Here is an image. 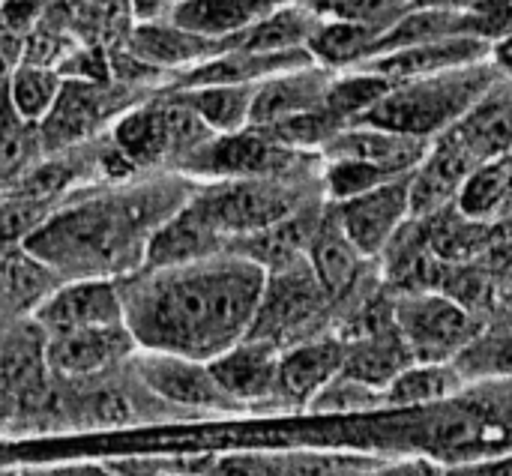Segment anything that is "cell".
Here are the masks:
<instances>
[{"label":"cell","mask_w":512,"mask_h":476,"mask_svg":"<svg viewBox=\"0 0 512 476\" xmlns=\"http://www.w3.org/2000/svg\"><path fill=\"white\" fill-rule=\"evenodd\" d=\"M381 30L354 18H321L309 39V54L318 66L330 72L357 69L375 54Z\"/></svg>","instance_id":"23"},{"label":"cell","mask_w":512,"mask_h":476,"mask_svg":"<svg viewBox=\"0 0 512 476\" xmlns=\"http://www.w3.org/2000/svg\"><path fill=\"white\" fill-rule=\"evenodd\" d=\"M66 78L57 69L36 66V63H18L6 81H0L3 96L9 108L30 126H42L45 117L54 111Z\"/></svg>","instance_id":"29"},{"label":"cell","mask_w":512,"mask_h":476,"mask_svg":"<svg viewBox=\"0 0 512 476\" xmlns=\"http://www.w3.org/2000/svg\"><path fill=\"white\" fill-rule=\"evenodd\" d=\"M321 15L300 0H285L273 12H267L255 27L240 33L231 48L246 51H300L309 45ZM309 51V48H306Z\"/></svg>","instance_id":"26"},{"label":"cell","mask_w":512,"mask_h":476,"mask_svg":"<svg viewBox=\"0 0 512 476\" xmlns=\"http://www.w3.org/2000/svg\"><path fill=\"white\" fill-rule=\"evenodd\" d=\"M480 162L483 159L456 129L444 132V138L429 147V153L411 174V213L426 216L447 207V201L459 195L462 183Z\"/></svg>","instance_id":"14"},{"label":"cell","mask_w":512,"mask_h":476,"mask_svg":"<svg viewBox=\"0 0 512 476\" xmlns=\"http://www.w3.org/2000/svg\"><path fill=\"white\" fill-rule=\"evenodd\" d=\"M492 63L501 75H510L512 78V36L501 39L498 45H492Z\"/></svg>","instance_id":"41"},{"label":"cell","mask_w":512,"mask_h":476,"mask_svg":"<svg viewBox=\"0 0 512 476\" xmlns=\"http://www.w3.org/2000/svg\"><path fill=\"white\" fill-rule=\"evenodd\" d=\"M453 366L462 378H512V336H477Z\"/></svg>","instance_id":"34"},{"label":"cell","mask_w":512,"mask_h":476,"mask_svg":"<svg viewBox=\"0 0 512 476\" xmlns=\"http://www.w3.org/2000/svg\"><path fill=\"white\" fill-rule=\"evenodd\" d=\"M279 348L261 339H243L207 363L219 390L237 405L279 399Z\"/></svg>","instance_id":"13"},{"label":"cell","mask_w":512,"mask_h":476,"mask_svg":"<svg viewBox=\"0 0 512 476\" xmlns=\"http://www.w3.org/2000/svg\"><path fill=\"white\" fill-rule=\"evenodd\" d=\"M189 204L204 225L228 246L255 237L297 213L300 201L288 177H249V180H216L201 183L189 195Z\"/></svg>","instance_id":"4"},{"label":"cell","mask_w":512,"mask_h":476,"mask_svg":"<svg viewBox=\"0 0 512 476\" xmlns=\"http://www.w3.org/2000/svg\"><path fill=\"white\" fill-rule=\"evenodd\" d=\"M399 177H405V174H390V171L369 165V162H360V159H327L324 189L339 204V201L357 198V195L372 192V189H378L390 180H399Z\"/></svg>","instance_id":"33"},{"label":"cell","mask_w":512,"mask_h":476,"mask_svg":"<svg viewBox=\"0 0 512 476\" xmlns=\"http://www.w3.org/2000/svg\"><path fill=\"white\" fill-rule=\"evenodd\" d=\"M306 261H309V270L318 279L321 291L327 297H342L354 285L363 255L345 237L336 216H330L315 225L309 246H306Z\"/></svg>","instance_id":"22"},{"label":"cell","mask_w":512,"mask_h":476,"mask_svg":"<svg viewBox=\"0 0 512 476\" xmlns=\"http://www.w3.org/2000/svg\"><path fill=\"white\" fill-rule=\"evenodd\" d=\"M279 3L285 0H186L171 21L198 36L234 45L240 33L255 27Z\"/></svg>","instance_id":"21"},{"label":"cell","mask_w":512,"mask_h":476,"mask_svg":"<svg viewBox=\"0 0 512 476\" xmlns=\"http://www.w3.org/2000/svg\"><path fill=\"white\" fill-rule=\"evenodd\" d=\"M411 174L336 204L333 216L363 258L384 252L411 216Z\"/></svg>","instance_id":"11"},{"label":"cell","mask_w":512,"mask_h":476,"mask_svg":"<svg viewBox=\"0 0 512 476\" xmlns=\"http://www.w3.org/2000/svg\"><path fill=\"white\" fill-rule=\"evenodd\" d=\"M255 87L258 84H198L174 93H180L216 135H231L249 129Z\"/></svg>","instance_id":"28"},{"label":"cell","mask_w":512,"mask_h":476,"mask_svg":"<svg viewBox=\"0 0 512 476\" xmlns=\"http://www.w3.org/2000/svg\"><path fill=\"white\" fill-rule=\"evenodd\" d=\"M0 476H15V474H9V471H6V474H0Z\"/></svg>","instance_id":"43"},{"label":"cell","mask_w":512,"mask_h":476,"mask_svg":"<svg viewBox=\"0 0 512 476\" xmlns=\"http://www.w3.org/2000/svg\"><path fill=\"white\" fill-rule=\"evenodd\" d=\"M117 96L105 90L102 81H72L63 84V93L54 105V111L39 126L45 132V144L66 150L69 144H78L90 138L99 123H114L129 105H114Z\"/></svg>","instance_id":"19"},{"label":"cell","mask_w":512,"mask_h":476,"mask_svg":"<svg viewBox=\"0 0 512 476\" xmlns=\"http://www.w3.org/2000/svg\"><path fill=\"white\" fill-rule=\"evenodd\" d=\"M333 75L336 72H330L318 63H309V66L267 78L264 84L255 87L249 129H270L288 117L324 108Z\"/></svg>","instance_id":"17"},{"label":"cell","mask_w":512,"mask_h":476,"mask_svg":"<svg viewBox=\"0 0 512 476\" xmlns=\"http://www.w3.org/2000/svg\"><path fill=\"white\" fill-rule=\"evenodd\" d=\"M489 57H492L489 42L459 36V39H438V42H423V45H411V48H399V51L375 54L366 63H360L357 69H369L396 84V81H411V78L483 63Z\"/></svg>","instance_id":"16"},{"label":"cell","mask_w":512,"mask_h":476,"mask_svg":"<svg viewBox=\"0 0 512 476\" xmlns=\"http://www.w3.org/2000/svg\"><path fill=\"white\" fill-rule=\"evenodd\" d=\"M381 465L375 456L342 450H288V453H225L213 476H366Z\"/></svg>","instance_id":"12"},{"label":"cell","mask_w":512,"mask_h":476,"mask_svg":"<svg viewBox=\"0 0 512 476\" xmlns=\"http://www.w3.org/2000/svg\"><path fill=\"white\" fill-rule=\"evenodd\" d=\"M303 153L282 147L258 129H243L231 135H213L207 144L183 156L174 171L183 177H198L204 183L216 180H249V177H288Z\"/></svg>","instance_id":"6"},{"label":"cell","mask_w":512,"mask_h":476,"mask_svg":"<svg viewBox=\"0 0 512 476\" xmlns=\"http://www.w3.org/2000/svg\"><path fill=\"white\" fill-rule=\"evenodd\" d=\"M444 476H512V450L450 465V468H444Z\"/></svg>","instance_id":"37"},{"label":"cell","mask_w":512,"mask_h":476,"mask_svg":"<svg viewBox=\"0 0 512 476\" xmlns=\"http://www.w3.org/2000/svg\"><path fill=\"white\" fill-rule=\"evenodd\" d=\"M327 294L321 291L318 279L309 270V261L300 258L282 270L267 273L264 297L258 306V315L252 321V330L246 339L270 342L282 351L285 339L297 336L303 327H309L324 306Z\"/></svg>","instance_id":"7"},{"label":"cell","mask_w":512,"mask_h":476,"mask_svg":"<svg viewBox=\"0 0 512 476\" xmlns=\"http://www.w3.org/2000/svg\"><path fill=\"white\" fill-rule=\"evenodd\" d=\"M42 336H45L48 372L51 378H63V381H84V378L108 375L111 369L129 363L138 351L126 324L42 333Z\"/></svg>","instance_id":"9"},{"label":"cell","mask_w":512,"mask_h":476,"mask_svg":"<svg viewBox=\"0 0 512 476\" xmlns=\"http://www.w3.org/2000/svg\"><path fill=\"white\" fill-rule=\"evenodd\" d=\"M168 186H126L57 204L24 249L66 279H123L144 267L153 231L189 198Z\"/></svg>","instance_id":"2"},{"label":"cell","mask_w":512,"mask_h":476,"mask_svg":"<svg viewBox=\"0 0 512 476\" xmlns=\"http://www.w3.org/2000/svg\"><path fill=\"white\" fill-rule=\"evenodd\" d=\"M393 327L414 363H453L477 336L471 312L450 294H411L393 306Z\"/></svg>","instance_id":"5"},{"label":"cell","mask_w":512,"mask_h":476,"mask_svg":"<svg viewBox=\"0 0 512 476\" xmlns=\"http://www.w3.org/2000/svg\"><path fill=\"white\" fill-rule=\"evenodd\" d=\"M51 210H54L51 204L6 192L0 198V252L24 246V240L48 219Z\"/></svg>","instance_id":"35"},{"label":"cell","mask_w":512,"mask_h":476,"mask_svg":"<svg viewBox=\"0 0 512 476\" xmlns=\"http://www.w3.org/2000/svg\"><path fill=\"white\" fill-rule=\"evenodd\" d=\"M39 126L24 123L6 102L0 87V186L18 183L30 168L39 150Z\"/></svg>","instance_id":"32"},{"label":"cell","mask_w":512,"mask_h":476,"mask_svg":"<svg viewBox=\"0 0 512 476\" xmlns=\"http://www.w3.org/2000/svg\"><path fill=\"white\" fill-rule=\"evenodd\" d=\"M348 345V354H345V369L342 375L345 378H354L372 390H381L402 372L414 363L408 345L402 342L399 330L393 327L390 333L384 330H372L366 333L363 339L357 342H345Z\"/></svg>","instance_id":"24"},{"label":"cell","mask_w":512,"mask_h":476,"mask_svg":"<svg viewBox=\"0 0 512 476\" xmlns=\"http://www.w3.org/2000/svg\"><path fill=\"white\" fill-rule=\"evenodd\" d=\"M117 285L138 351L210 363L249 336L267 270L246 255L222 252L192 264L141 267Z\"/></svg>","instance_id":"1"},{"label":"cell","mask_w":512,"mask_h":476,"mask_svg":"<svg viewBox=\"0 0 512 476\" xmlns=\"http://www.w3.org/2000/svg\"><path fill=\"white\" fill-rule=\"evenodd\" d=\"M465 9L477 39L498 45L512 36V0H471Z\"/></svg>","instance_id":"36"},{"label":"cell","mask_w":512,"mask_h":476,"mask_svg":"<svg viewBox=\"0 0 512 476\" xmlns=\"http://www.w3.org/2000/svg\"><path fill=\"white\" fill-rule=\"evenodd\" d=\"M512 189V177L507 171L504 162H480L468 180L462 183L456 201H459V213L465 219H474V222H486L489 216H495L507 198H510Z\"/></svg>","instance_id":"31"},{"label":"cell","mask_w":512,"mask_h":476,"mask_svg":"<svg viewBox=\"0 0 512 476\" xmlns=\"http://www.w3.org/2000/svg\"><path fill=\"white\" fill-rule=\"evenodd\" d=\"M129 366L135 369L141 387L165 405H174V408H183L192 414L237 411V405L213 381L207 363L177 357V354L135 351Z\"/></svg>","instance_id":"8"},{"label":"cell","mask_w":512,"mask_h":476,"mask_svg":"<svg viewBox=\"0 0 512 476\" xmlns=\"http://www.w3.org/2000/svg\"><path fill=\"white\" fill-rule=\"evenodd\" d=\"M30 318L42 333L126 324L117 279H66L33 309Z\"/></svg>","instance_id":"10"},{"label":"cell","mask_w":512,"mask_h":476,"mask_svg":"<svg viewBox=\"0 0 512 476\" xmlns=\"http://www.w3.org/2000/svg\"><path fill=\"white\" fill-rule=\"evenodd\" d=\"M459 36L477 39L474 27H471V18H468V9H423V6H411L390 27L381 30L375 54L411 48V45H423V42H438V39H459Z\"/></svg>","instance_id":"25"},{"label":"cell","mask_w":512,"mask_h":476,"mask_svg":"<svg viewBox=\"0 0 512 476\" xmlns=\"http://www.w3.org/2000/svg\"><path fill=\"white\" fill-rule=\"evenodd\" d=\"M471 0H411V6H423V9H465Z\"/></svg>","instance_id":"42"},{"label":"cell","mask_w":512,"mask_h":476,"mask_svg":"<svg viewBox=\"0 0 512 476\" xmlns=\"http://www.w3.org/2000/svg\"><path fill=\"white\" fill-rule=\"evenodd\" d=\"M348 345L339 339H312L279 354V399L309 405L345 369Z\"/></svg>","instance_id":"20"},{"label":"cell","mask_w":512,"mask_h":476,"mask_svg":"<svg viewBox=\"0 0 512 476\" xmlns=\"http://www.w3.org/2000/svg\"><path fill=\"white\" fill-rule=\"evenodd\" d=\"M462 375L453 363H411L402 369L381 393V405L387 408H426L435 402H447L462 390Z\"/></svg>","instance_id":"27"},{"label":"cell","mask_w":512,"mask_h":476,"mask_svg":"<svg viewBox=\"0 0 512 476\" xmlns=\"http://www.w3.org/2000/svg\"><path fill=\"white\" fill-rule=\"evenodd\" d=\"M429 147L432 141L414 135H402L372 123H348L327 141L324 153L327 159H360L390 174H411L423 162Z\"/></svg>","instance_id":"18"},{"label":"cell","mask_w":512,"mask_h":476,"mask_svg":"<svg viewBox=\"0 0 512 476\" xmlns=\"http://www.w3.org/2000/svg\"><path fill=\"white\" fill-rule=\"evenodd\" d=\"M366 476H444V468L435 465L432 459H402V462H390V465H378L372 474Z\"/></svg>","instance_id":"40"},{"label":"cell","mask_w":512,"mask_h":476,"mask_svg":"<svg viewBox=\"0 0 512 476\" xmlns=\"http://www.w3.org/2000/svg\"><path fill=\"white\" fill-rule=\"evenodd\" d=\"M228 48H231L228 42L198 36L174 21L135 24L126 39V54L150 66L153 72H168V75H180L192 66H201L204 60L219 57Z\"/></svg>","instance_id":"15"},{"label":"cell","mask_w":512,"mask_h":476,"mask_svg":"<svg viewBox=\"0 0 512 476\" xmlns=\"http://www.w3.org/2000/svg\"><path fill=\"white\" fill-rule=\"evenodd\" d=\"M186 0H126L129 15L135 24H159V21H171L174 12L183 6Z\"/></svg>","instance_id":"38"},{"label":"cell","mask_w":512,"mask_h":476,"mask_svg":"<svg viewBox=\"0 0 512 476\" xmlns=\"http://www.w3.org/2000/svg\"><path fill=\"white\" fill-rule=\"evenodd\" d=\"M15 476H120L111 465L96 462H69V465H51V468H27Z\"/></svg>","instance_id":"39"},{"label":"cell","mask_w":512,"mask_h":476,"mask_svg":"<svg viewBox=\"0 0 512 476\" xmlns=\"http://www.w3.org/2000/svg\"><path fill=\"white\" fill-rule=\"evenodd\" d=\"M498 69L489 60L447 69L438 75H423L411 81H396L390 93L357 123H372L402 135L432 141L435 135L459 126L474 105L498 84Z\"/></svg>","instance_id":"3"},{"label":"cell","mask_w":512,"mask_h":476,"mask_svg":"<svg viewBox=\"0 0 512 476\" xmlns=\"http://www.w3.org/2000/svg\"><path fill=\"white\" fill-rule=\"evenodd\" d=\"M390 87H393V81H387L369 69H345V72L333 75L324 108L348 126V123H357L360 117H366L390 93Z\"/></svg>","instance_id":"30"}]
</instances>
